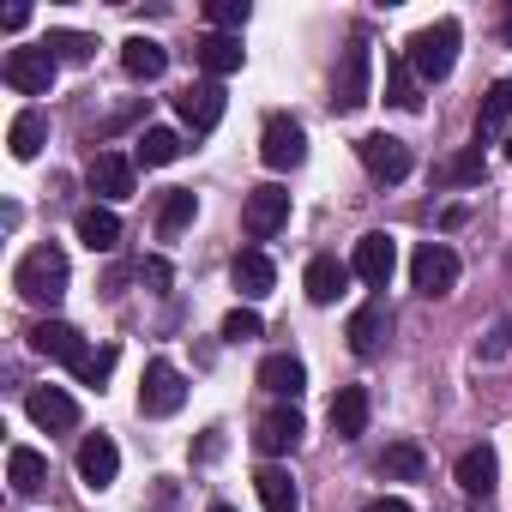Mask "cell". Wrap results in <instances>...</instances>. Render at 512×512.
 <instances>
[{
  "mask_svg": "<svg viewBox=\"0 0 512 512\" xmlns=\"http://www.w3.org/2000/svg\"><path fill=\"white\" fill-rule=\"evenodd\" d=\"M260 157H266V169H302V163H308V133H302L290 115H266V127H260Z\"/></svg>",
  "mask_w": 512,
  "mask_h": 512,
  "instance_id": "obj_8",
  "label": "cell"
},
{
  "mask_svg": "<svg viewBox=\"0 0 512 512\" xmlns=\"http://www.w3.org/2000/svg\"><path fill=\"white\" fill-rule=\"evenodd\" d=\"M356 157H362V169H368L374 181H404V175H410V145L392 139V133H368V139L356 145Z\"/></svg>",
  "mask_w": 512,
  "mask_h": 512,
  "instance_id": "obj_10",
  "label": "cell"
},
{
  "mask_svg": "<svg viewBox=\"0 0 512 512\" xmlns=\"http://www.w3.org/2000/svg\"><path fill=\"white\" fill-rule=\"evenodd\" d=\"M332 434H338V440H362V434H368V392H362V386H344V392L332 398Z\"/></svg>",
  "mask_w": 512,
  "mask_h": 512,
  "instance_id": "obj_25",
  "label": "cell"
},
{
  "mask_svg": "<svg viewBox=\"0 0 512 512\" xmlns=\"http://www.w3.org/2000/svg\"><path fill=\"white\" fill-rule=\"evenodd\" d=\"M31 350H37V356H49V362H67V368H79V356H85V338H79V326H67V320H43V326L31 332Z\"/></svg>",
  "mask_w": 512,
  "mask_h": 512,
  "instance_id": "obj_16",
  "label": "cell"
},
{
  "mask_svg": "<svg viewBox=\"0 0 512 512\" xmlns=\"http://www.w3.org/2000/svg\"><path fill=\"white\" fill-rule=\"evenodd\" d=\"M193 217H199V199H193L187 187H169L163 205H157V235H181Z\"/></svg>",
  "mask_w": 512,
  "mask_h": 512,
  "instance_id": "obj_32",
  "label": "cell"
},
{
  "mask_svg": "<svg viewBox=\"0 0 512 512\" xmlns=\"http://www.w3.org/2000/svg\"><path fill=\"white\" fill-rule=\"evenodd\" d=\"M25 410H31V422H37V428H49V434L79 428V404H73L61 386H37V392L25 398Z\"/></svg>",
  "mask_w": 512,
  "mask_h": 512,
  "instance_id": "obj_14",
  "label": "cell"
},
{
  "mask_svg": "<svg viewBox=\"0 0 512 512\" xmlns=\"http://www.w3.org/2000/svg\"><path fill=\"white\" fill-rule=\"evenodd\" d=\"M187 404V380H181V368L175 362H151L145 368V380H139V416H175Z\"/></svg>",
  "mask_w": 512,
  "mask_h": 512,
  "instance_id": "obj_5",
  "label": "cell"
},
{
  "mask_svg": "<svg viewBox=\"0 0 512 512\" xmlns=\"http://www.w3.org/2000/svg\"><path fill=\"white\" fill-rule=\"evenodd\" d=\"M506 127H512V73L488 85V97H482V109H476V145L494 139V133H506Z\"/></svg>",
  "mask_w": 512,
  "mask_h": 512,
  "instance_id": "obj_22",
  "label": "cell"
},
{
  "mask_svg": "<svg viewBox=\"0 0 512 512\" xmlns=\"http://www.w3.org/2000/svg\"><path fill=\"white\" fill-rule=\"evenodd\" d=\"M109 368H115V350H109V344H103V350H85V356H79V368H73V374H79V380H85V386H103V380H109Z\"/></svg>",
  "mask_w": 512,
  "mask_h": 512,
  "instance_id": "obj_37",
  "label": "cell"
},
{
  "mask_svg": "<svg viewBox=\"0 0 512 512\" xmlns=\"http://www.w3.org/2000/svg\"><path fill=\"white\" fill-rule=\"evenodd\" d=\"M43 139H49V115H43V109H25V115H13V127H7V145H13V157H19V163H31V157L43 151Z\"/></svg>",
  "mask_w": 512,
  "mask_h": 512,
  "instance_id": "obj_29",
  "label": "cell"
},
{
  "mask_svg": "<svg viewBox=\"0 0 512 512\" xmlns=\"http://www.w3.org/2000/svg\"><path fill=\"white\" fill-rule=\"evenodd\" d=\"M260 386H266L272 398H302L308 368H302L296 356H284V350H278V356H266V362H260Z\"/></svg>",
  "mask_w": 512,
  "mask_h": 512,
  "instance_id": "obj_24",
  "label": "cell"
},
{
  "mask_svg": "<svg viewBox=\"0 0 512 512\" xmlns=\"http://www.w3.org/2000/svg\"><path fill=\"white\" fill-rule=\"evenodd\" d=\"M223 338H229V344L260 338V314H253V308H229V314H223Z\"/></svg>",
  "mask_w": 512,
  "mask_h": 512,
  "instance_id": "obj_38",
  "label": "cell"
},
{
  "mask_svg": "<svg viewBox=\"0 0 512 512\" xmlns=\"http://www.w3.org/2000/svg\"><path fill=\"white\" fill-rule=\"evenodd\" d=\"M380 470H386V476H398V482H416V476L428 470V458H422V446H416V440H398V446H386Z\"/></svg>",
  "mask_w": 512,
  "mask_h": 512,
  "instance_id": "obj_34",
  "label": "cell"
},
{
  "mask_svg": "<svg viewBox=\"0 0 512 512\" xmlns=\"http://www.w3.org/2000/svg\"><path fill=\"white\" fill-rule=\"evenodd\" d=\"M284 223H290V193H284V187H253V193H247V205H241L247 241H272Z\"/></svg>",
  "mask_w": 512,
  "mask_h": 512,
  "instance_id": "obj_9",
  "label": "cell"
},
{
  "mask_svg": "<svg viewBox=\"0 0 512 512\" xmlns=\"http://www.w3.org/2000/svg\"><path fill=\"white\" fill-rule=\"evenodd\" d=\"M494 482H500V458H494V446H470V452H458V488H464L470 500H488Z\"/></svg>",
  "mask_w": 512,
  "mask_h": 512,
  "instance_id": "obj_18",
  "label": "cell"
},
{
  "mask_svg": "<svg viewBox=\"0 0 512 512\" xmlns=\"http://www.w3.org/2000/svg\"><path fill=\"white\" fill-rule=\"evenodd\" d=\"M79 241H85L91 253H109V247L121 241V217H115V211H103V205L79 211Z\"/></svg>",
  "mask_w": 512,
  "mask_h": 512,
  "instance_id": "obj_30",
  "label": "cell"
},
{
  "mask_svg": "<svg viewBox=\"0 0 512 512\" xmlns=\"http://www.w3.org/2000/svg\"><path fill=\"white\" fill-rule=\"evenodd\" d=\"M416 85H422V79H416L410 61H392V67H386V103H392V109L416 115V109H422V91H416Z\"/></svg>",
  "mask_w": 512,
  "mask_h": 512,
  "instance_id": "obj_31",
  "label": "cell"
},
{
  "mask_svg": "<svg viewBox=\"0 0 512 512\" xmlns=\"http://www.w3.org/2000/svg\"><path fill=\"white\" fill-rule=\"evenodd\" d=\"M91 193L127 199V193H133V163H127L121 151H97V157H91Z\"/></svg>",
  "mask_w": 512,
  "mask_h": 512,
  "instance_id": "obj_21",
  "label": "cell"
},
{
  "mask_svg": "<svg viewBox=\"0 0 512 512\" xmlns=\"http://www.w3.org/2000/svg\"><path fill=\"white\" fill-rule=\"evenodd\" d=\"M229 278H235V290H241L247 302H260V296H272V284H278V266L266 260L260 247H241V253H235V266H229Z\"/></svg>",
  "mask_w": 512,
  "mask_h": 512,
  "instance_id": "obj_15",
  "label": "cell"
},
{
  "mask_svg": "<svg viewBox=\"0 0 512 512\" xmlns=\"http://www.w3.org/2000/svg\"><path fill=\"white\" fill-rule=\"evenodd\" d=\"M13 290L31 302V308H55L61 296H67V253L49 241V247H31L25 260H19V272H13Z\"/></svg>",
  "mask_w": 512,
  "mask_h": 512,
  "instance_id": "obj_1",
  "label": "cell"
},
{
  "mask_svg": "<svg viewBox=\"0 0 512 512\" xmlns=\"http://www.w3.org/2000/svg\"><path fill=\"white\" fill-rule=\"evenodd\" d=\"M350 350L368 362V356H380V344H386V302H362L356 314H350Z\"/></svg>",
  "mask_w": 512,
  "mask_h": 512,
  "instance_id": "obj_19",
  "label": "cell"
},
{
  "mask_svg": "<svg viewBox=\"0 0 512 512\" xmlns=\"http://www.w3.org/2000/svg\"><path fill=\"white\" fill-rule=\"evenodd\" d=\"M350 272H356L368 290H386L392 272H398V241H392L386 229H368V235L356 241V253H350Z\"/></svg>",
  "mask_w": 512,
  "mask_h": 512,
  "instance_id": "obj_6",
  "label": "cell"
},
{
  "mask_svg": "<svg viewBox=\"0 0 512 512\" xmlns=\"http://www.w3.org/2000/svg\"><path fill=\"white\" fill-rule=\"evenodd\" d=\"M458 43H464V31H458V19H434V25H422L410 43H404V61L416 67V79H428V85H440L452 67H458Z\"/></svg>",
  "mask_w": 512,
  "mask_h": 512,
  "instance_id": "obj_2",
  "label": "cell"
},
{
  "mask_svg": "<svg viewBox=\"0 0 512 512\" xmlns=\"http://www.w3.org/2000/svg\"><path fill=\"white\" fill-rule=\"evenodd\" d=\"M500 356H512V320H500L488 332V344H482V362H500Z\"/></svg>",
  "mask_w": 512,
  "mask_h": 512,
  "instance_id": "obj_39",
  "label": "cell"
},
{
  "mask_svg": "<svg viewBox=\"0 0 512 512\" xmlns=\"http://www.w3.org/2000/svg\"><path fill=\"white\" fill-rule=\"evenodd\" d=\"M7 482H13L19 500H37V494L49 488V458H43L37 446H13V452H7Z\"/></svg>",
  "mask_w": 512,
  "mask_h": 512,
  "instance_id": "obj_17",
  "label": "cell"
},
{
  "mask_svg": "<svg viewBox=\"0 0 512 512\" xmlns=\"http://www.w3.org/2000/svg\"><path fill=\"white\" fill-rule=\"evenodd\" d=\"M205 19H211V31H223V37H241V25L253 19V7H247V0H211Z\"/></svg>",
  "mask_w": 512,
  "mask_h": 512,
  "instance_id": "obj_36",
  "label": "cell"
},
{
  "mask_svg": "<svg viewBox=\"0 0 512 512\" xmlns=\"http://www.w3.org/2000/svg\"><path fill=\"white\" fill-rule=\"evenodd\" d=\"M43 49H49L55 61H67V67H85L97 43H91V37H79V31H49V37H43Z\"/></svg>",
  "mask_w": 512,
  "mask_h": 512,
  "instance_id": "obj_35",
  "label": "cell"
},
{
  "mask_svg": "<svg viewBox=\"0 0 512 512\" xmlns=\"http://www.w3.org/2000/svg\"><path fill=\"white\" fill-rule=\"evenodd\" d=\"M139 278H145L151 290H169V260H145V266H139Z\"/></svg>",
  "mask_w": 512,
  "mask_h": 512,
  "instance_id": "obj_40",
  "label": "cell"
},
{
  "mask_svg": "<svg viewBox=\"0 0 512 512\" xmlns=\"http://www.w3.org/2000/svg\"><path fill=\"white\" fill-rule=\"evenodd\" d=\"M253 488H260V506H266V512H302L296 476H290V470H278V464H266L260 476H253Z\"/></svg>",
  "mask_w": 512,
  "mask_h": 512,
  "instance_id": "obj_26",
  "label": "cell"
},
{
  "mask_svg": "<svg viewBox=\"0 0 512 512\" xmlns=\"http://www.w3.org/2000/svg\"><path fill=\"white\" fill-rule=\"evenodd\" d=\"M350 278H356L350 260H338V253H320V260H308V278H302V284H308V302H314V308H332V302L350 290Z\"/></svg>",
  "mask_w": 512,
  "mask_h": 512,
  "instance_id": "obj_11",
  "label": "cell"
},
{
  "mask_svg": "<svg viewBox=\"0 0 512 512\" xmlns=\"http://www.w3.org/2000/svg\"><path fill=\"white\" fill-rule=\"evenodd\" d=\"M410 284H416V296H446L458 284V253L446 241H422L410 253Z\"/></svg>",
  "mask_w": 512,
  "mask_h": 512,
  "instance_id": "obj_4",
  "label": "cell"
},
{
  "mask_svg": "<svg viewBox=\"0 0 512 512\" xmlns=\"http://www.w3.org/2000/svg\"><path fill=\"white\" fill-rule=\"evenodd\" d=\"M175 109H181V121H187L193 133H211V127L223 121V85H217V79H205V85H187V91L175 97Z\"/></svg>",
  "mask_w": 512,
  "mask_h": 512,
  "instance_id": "obj_13",
  "label": "cell"
},
{
  "mask_svg": "<svg viewBox=\"0 0 512 512\" xmlns=\"http://www.w3.org/2000/svg\"><path fill=\"white\" fill-rule=\"evenodd\" d=\"M55 67H61V61L37 43V49H7V67H0V73H7V85H13L19 97H49Z\"/></svg>",
  "mask_w": 512,
  "mask_h": 512,
  "instance_id": "obj_7",
  "label": "cell"
},
{
  "mask_svg": "<svg viewBox=\"0 0 512 512\" xmlns=\"http://www.w3.org/2000/svg\"><path fill=\"white\" fill-rule=\"evenodd\" d=\"M500 37H506V49H512V7H506V25H500Z\"/></svg>",
  "mask_w": 512,
  "mask_h": 512,
  "instance_id": "obj_42",
  "label": "cell"
},
{
  "mask_svg": "<svg viewBox=\"0 0 512 512\" xmlns=\"http://www.w3.org/2000/svg\"><path fill=\"white\" fill-rule=\"evenodd\" d=\"M121 67H127L133 79H163L169 49H163V43H151V37H127V43H121Z\"/></svg>",
  "mask_w": 512,
  "mask_h": 512,
  "instance_id": "obj_28",
  "label": "cell"
},
{
  "mask_svg": "<svg viewBox=\"0 0 512 512\" xmlns=\"http://www.w3.org/2000/svg\"><path fill=\"white\" fill-rule=\"evenodd\" d=\"M115 476H121V452H115V440H109V434H91V440L79 446V482H85L91 494H103Z\"/></svg>",
  "mask_w": 512,
  "mask_h": 512,
  "instance_id": "obj_12",
  "label": "cell"
},
{
  "mask_svg": "<svg viewBox=\"0 0 512 512\" xmlns=\"http://www.w3.org/2000/svg\"><path fill=\"white\" fill-rule=\"evenodd\" d=\"M253 446L260 452H296L302 446V416L296 410H272V416H260V428H253Z\"/></svg>",
  "mask_w": 512,
  "mask_h": 512,
  "instance_id": "obj_20",
  "label": "cell"
},
{
  "mask_svg": "<svg viewBox=\"0 0 512 512\" xmlns=\"http://www.w3.org/2000/svg\"><path fill=\"white\" fill-rule=\"evenodd\" d=\"M241 61H247V49H241V37H223V31H211V37H199V67H205L211 79H229V73H241Z\"/></svg>",
  "mask_w": 512,
  "mask_h": 512,
  "instance_id": "obj_23",
  "label": "cell"
},
{
  "mask_svg": "<svg viewBox=\"0 0 512 512\" xmlns=\"http://www.w3.org/2000/svg\"><path fill=\"white\" fill-rule=\"evenodd\" d=\"M211 512H235V506H211Z\"/></svg>",
  "mask_w": 512,
  "mask_h": 512,
  "instance_id": "obj_44",
  "label": "cell"
},
{
  "mask_svg": "<svg viewBox=\"0 0 512 512\" xmlns=\"http://www.w3.org/2000/svg\"><path fill=\"white\" fill-rule=\"evenodd\" d=\"M482 175H488V163H482V145H470V151H452L446 163H434V187H482Z\"/></svg>",
  "mask_w": 512,
  "mask_h": 512,
  "instance_id": "obj_27",
  "label": "cell"
},
{
  "mask_svg": "<svg viewBox=\"0 0 512 512\" xmlns=\"http://www.w3.org/2000/svg\"><path fill=\"white\" fill-rule=\"evenodd\" d=\"M362 512H410V506H404V500H368Z\"/></svg>",
  "mask_w": 512,
  "mask_h": 512,
  "instance_id": "obj_41",
  "label": "cell"
},
{
  "mask_svg": "<svg viewBox=\"0 0 512 512\" xmlns=\"http://www.w3.org/2000/svg\"><path fill=\"white\" fill-rule=\"evenodd\" d=\"M506 163H512V127H506Z\"/></svg>",
  "mask_w": 512,
  "mask_h": 512,
  "instance_id": "obj_43",
  "label": "cell"
},
{
  "mask_svg": "<svg viewBox=\"0 0 512 512\" xmlns=\"http://www.w3.org/2000/svg\"><path fill=\"white\" fill-rule=\"evenodd\" d=\"M187 145H181V133H169V127H145L139 133V163L145 169H163V163H175Z\"/></svg>",
  "mask_w": 512,
  "mask_h": 512,
  "instance_id": "obj_33",
  "label": "cell"
},
{
  "mask_svg": "<svg viewBox=\"0 0 512 512\" xmlns=\"http://www.w3.org/2000/svg\"><path fill=\"white\" fill-rule=\"evenodd\" d=\"M368 85H374V49H368L362 37H350L344 67H338V79H332V109H338V115H356V109L368 103Z\"/></svg>",
  "mask_w": 512,
  "mask_h": 512,
  "instance_id": "obj_3",
  "label": "cell"
}]
</instances>
